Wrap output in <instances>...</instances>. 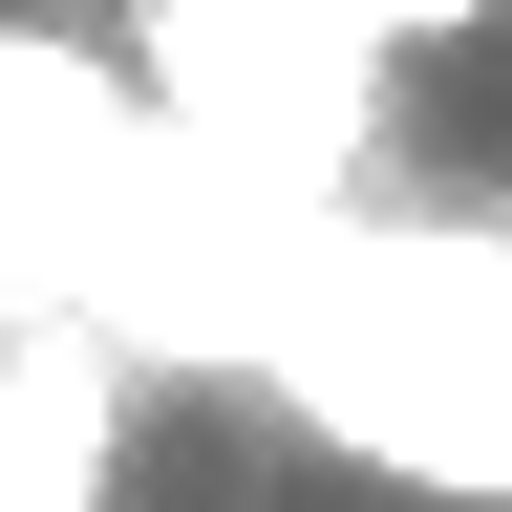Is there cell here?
Wrapping results in <instances>:
<instances>
[{"label":"cell","instance_id":"obj_1","mask_svg":"<svg viewBox=\"0 0 512 512\" xmlns=\"http://www.w3.org/2000/svg\"><path fill=\"white\" fill-rule=\"evenodd\" d=\"M150 86L192 150H235V171H342L363 150V107H384V43L342 22V0H150Z\"/></svg>","mask_w":512,"mask_h":512},{"label":"cell","instance_id":"obj_2","mask_svg":"<svg viewBox=\"0 0 512 512\" xmlns=\"http://www.w3.org/2000/svg\"><path fill=\"white\" fill-rule=\"evenodd\" d=\"M107 342L86 320H22L0 342V512H107Z\"/></svg>","mask_w":512,"mask_h":512},{"label":"cell","instance_id":"obj_3","mask_svg":"<svg viewBox=\"0 0 512 512\" xmlns=\"http://www.w3.org/2000/svg\"><path fill=\"white\" fill-rule=\"evenodd\" d=\"M342 22H363L384 64H406V43H470V22H512V0H342Z\"/></svg>","mask_w":512,"mask_h":512}]
</instances>
